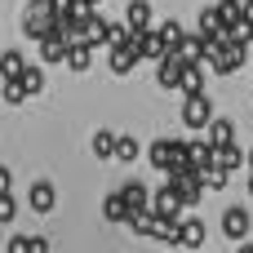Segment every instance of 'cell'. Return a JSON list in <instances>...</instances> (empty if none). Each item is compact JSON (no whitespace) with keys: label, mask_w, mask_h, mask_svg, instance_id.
Masks as SVG:
<instances>
[{"label":"cell","mask_w":253,"mask_h":253,"mask_svg":"<svg viewBox=\"0 0 253 253\" xmlns=\"http://www.w3.org/2000/svg\"><path fill=\"white\" fill-rule=\"evenodd\" d=\"M209 120H213V102H209L205 93H191V98L182 102V125H187V129H209Z\"/></svg>","instance_id":"4"},{"label":"cell","mask_w":253,"mask_h":253,"mask_svg":"<svg viewBox=\"0 0 253 253\" xmlns=\"http://www.w3.org/2000/svg\"><path fill=\"white\" fill-rule=\"evenodd\" d=\"M27 200H31V209H36V213H49V209L58 205V191H53V182H44V178H40V182H31V196H27Z\"/></svg>","instance_id":"10"},{"label":"cell","mask_w":253,"mask_h":253,"mask_svg":"<svg viewBox=\"0 0 253 253\" xmlns=\"http://www.w3.org/2000/svg\"><path fill=\"white\" fill-rule=\"evenodd\" d=\"M22 84H27V93H40V89H44V71H40V67H27V71H22Z\"/></svg>","instance_id":"31"},{"label":"cell","mask_w":253,"mask_h":253,"mask_svg":"<svg viewBox=\"0 0 253 253\" xmlns=\"http://www.w3.org/2000/svg\"><path fill=\"white\" fill-rule=\"evenodd\" d=\"M107 31H111V22H107L98 9H89V13H84V40H93V44H107Z\"/></svg>","instance_id":"16"},{"label":"cell","mask_w":253,"mask_h":253,"mask_svg":"<svg viewBox=\"0 0 253 253\" xmlns=\"http://www.w3.org/2000/svg\"><path fill=\"white\" fill-rule=\"evenodd\" d=\"M151 240H160V245H182V222L156 213V222H151Z\"/></svg>","instance_id":"7"},{"label":"cell","mask_w":253,"mask_h":253,"mask_svg":"<svg viewBox=\"0 0 253 253\" xmlns=\"http://www.w3.org/2000/svg\"><path fill=\"white\" fill-rule=\"evenodd\" d=\"M120 191H125V200H129V209H133V213H142V209H151V191H147L142 182H125Z\"/></svg>","instance_id":"18"},{"label":"cell","mask_w":253,"mask_h":253,"mask_svg":"<svg viewBox=\"0 0 253 253\" xmlns=\"http://www.w3.org/2000/svg\"><path fill=\"white\" fill-rule=\"evenodd\" d=\"M245 160H249V169H253V147H249V151H245Z\"/></svg>","instance_id":"37"},{"label":"cell","mask_w":253,"mask_h":253,"mask_svg":"<svg viewBox=\"0 0 253 253\" xmlns=\"http://www.w3.org/2000/svg\"><path fill=\"white\" fill-rule=\"evenodd\" d=\"M200 173H205V187H209V191H222V182H227V169H222V165L200 169Z\"/></svg>","instance_id":"32"},{"label":"cell","mask_w":253,"mask_h":253,"mask_svg":"<svg viewBox=\"0 0 253 253\" xmlns=\"http://www.w3.org/2000/svg\"><path fill=\"white\" fill-rule=\"evenodd\" d=\"M142 156V147H138V138H120L116 142V160H125V165H133Z\"/></svg>","instance_id":"27"},{"label":"cell","mask_w":253,"mask_h":253,"mask_svg":"<svg viewBox=\"0 0 253 253\" xmlns=\"http://www.w3.org/2000/svg\"><path fill=\"white\" fill-rule=\"evenodd\" d=\"M116 142H120V138H116L111 129H98V133H93V156H98V160H116Z\"/></svg>","instance_id":"21"},{"label":"cell","mask_w":253,"mask_h":253,"mask_svg":"<svg viewBox=\"0 0 253 253\" xmlns=\"http://www.w3.org/2000/svg\"><path fill=\"white\" fill-rule=\"evenodd\" d=\"M4 102H9V107L27 102V84H22V76H9V80H4Z\"/></svg>","instance_id":"26"},{"label":"cell","mask_w":253,"mask_h":253,"mask_svg":"<svg viewBox=\"0 0 253 253\" xmlns=\"http://www.w3.org/2000/svg\"><path fill=\"white\" fill-rule=\"evenodd\" d=\"M222 236H227V240H245V236H249V209L231 205V209L222 213Z\"/></svg>","instance_id":"6"},{"label":"cell","mask_w":253,"mask_h":253,"mask_svg":"<svg viewBox=\"0 0 253 253\" xmlns=\"http://www.w3.org/2000/svg\"><path fill=\"white\" fill-rule=\"evenodd\" d=\"M156 31H160V40H165L169 49H178V44L187 40V31H182V22H173V18H169V22H160Z\"/></svg>","instance_id":"24"},{"label":"cell","mask_w":253,"mask_h":253,"mask_svg":"<svg viewBox=\"0 0 253 253\" xmlns=\"http://www.w3.org/2000/svg\"><path fill=\"white\" fill-rule=\"evenodd\" d=\"M245 13H249V18H253V0H245Z\"/></svg>","instance_id":"36"},{"label":"cell","mask_w":253,"mask_h":253,"mask_svg":"<svg viewBox=\"0 0 253 253\" xmlns=\"http://www.w3.org/2000/svg\"><path fill=\"white\" fill-rule=\"evenodd\" d=\"M138 53L151 58V62H160V58L169 53V44L160 40V31H138Z\"/></svg>","instance_id":"12"},{"label":"cell","mask_w":253,"mask_h":253,"mask_svg":"<svg viewBox=\"0 0 253 253\" xmlns=\"http://www.w3.org/2000/svg\"><path fill=\"white\" fill-rule=\"evenodd\" d=\"M182 156H187V142H173V138H156V142L147 147V160H151L160 173H169Z\"/></svg>","instance_id":"2"},{"label":"cell","mask_w":253,"mask_h":253,"mask_svg":"<svg viewBox=\"0 0 253 253\" xmlns=\"http://www.w3.org/2000/svg\"><path fill=\"white\" fill-rule=\"evenodd\" d=\"M187 156L196 160V169H213L218 165V147L205 138V142H187Z\"/></svg>","instance_id":"17"},{"label":"cell","mask_w":253,"mask_h":253,"mask_svg":"<svg viewBox=\"0 0 253 253\" xmlns=\"http://www.w3.org/2000/svg\"><path fill=\"white\" fill-rule=\"evenodd\" d=\"M102 213H107V222H129V218H133V209H129L125 191H111V196L102 200Z\"/></svg>","instance_id":"15"},{"label":"cell","mask_w":253,"mask_h":253,"mask_svg":"<svg viewBox=\"0 0 253 253\" xmlns=\"http://www.w3.org/2000/svg\"><path fill=\"white\" fill-rule=\"evenodd\" d=\"M125 22H129L133 31H151V4H147V0H129V4H125Z\"/></svg>","instance_id":"11"},{"label":"cell","mask_w":253,"mask_h":253,"mask_svg":"<svg viewBox=\"0 0 253 253\" xmlns=\"http://www.w3.org/2000/svg\"><path fill=\"white\" fill-rule=\"evenodd\" d=\"M240 160H245V156H240V147H236V142H227V147H218V165H222L227 173H231V169H240Z\"/></svg>","instance_id":"28"},{"label":"cell","mask_w":253,"mask_h":253,"mask_svg":"<svg viewBox=\"0 0 253 253\" xmlns=\"http://www.w3.org/2000/svg\"><path fill=\"white\" fill-rule=\"evenodd\" d=\"M53 27H58V9H53V0H31V9H27V36L44 40Z\"/></svg>","instance_id":"1"},{"label":"cell","mask_w":253,"mask_h":253,"mask_svg":"<svg viewBox=\"0 0 253 253\" xmlns=\"http://www.w3.org/2000/svg\"><path fill=\"white\" fill-rule=\"evenodd\" d=\"M27 71V58H22V49H4V58H0V76L9 80V76H22Z\"/></svg>","instance_id":"23"},{"label":"cell","mask_w":253,"mask_h":253,"mask_svg":"<svg viewBox=\"0 0 253 253\" xmlns=\"http://www.w3.org/2000/svg\"><path fill=\"white\" fill-rule=\"evenodd\" d=\"M205 245V218H182V249H200Z\"/></svg>","instance_id":"19"},{"label":"cell","mask_w":253,"mask_h":253,"mask_svg":"<svg viewBox=\"0 0 253 253\" xmlns=\"http://www.w3.org/2000/svg\"><path fill=\"white\" fill-rule=\"evenodd\" d=\"M67 53H71V40H62V36L40 40V62H67Z\"/></svg>","instance_id":"13"},{"label":"cell","mask_w":253,"mask_h":253,"mask_svg":"<svg viewBox=\"0 0 253 253\" xmlns=\"http://www.w3.org/2000/svg\"><path fill=\"white\" fill-rule=\"evenodd\" d=\"M205 138H209L213 147H227V142H236V129H231V120H209Z\"/></svg>","instance_id":"20"},{"label":"cell","mask_w":253,"mask_h":253,"mask_svg":"<svg viewBox=\"0 0 253 253\" xmlns=\"http://www.w3.org/2000/svg\"><path fill=\"white\" fill-rule=\"evenodd\" d=\"M0 191H9V169L0 165Z\"/></svg>","instance_id":"35"},{"label":"cell","mask_w":253,"mask_h":253,"mask_svg":"<svg viewBox=\"0 0 253 253\" xmlns=\"http://www.w3.org/2000/svg\"><path fill=\"white\" fill-rule=\"evenodd\" d=\"M31 253H49V240L44 236H31Z\"/></svg>","instance_id":"34"},{"label":"cell","mask_w":253,"mask_h":253,"mask_svg":"<svg viewBox=\"0 0 253 253\" xmlns=\"http://www.w3.org/2000/svg\"><path fill=\"white\" fill-rule=\"evenodd\" d=\"M4 253H31V240H27V236H13V240L4 245Z\"/></svg>","instance_id":"33"},{"label":"cell","mask_w":253,"mask_h":253,"mask_svg":"<svg viewBox=\"0 0 253 253\" xmlns=\"http://www.w3.org/2000/svg\"><path fill=\"white\" fill-rule=\"evenodd\" d=\"M187 67H191V62H187L178 49H169V53L156 62V80H160L165 89H182V76H187Z\"/></svg>","instance_id":"3"},{"label":"cell","mask_w":253,"mask_h":253,"mask_svg":"<svg viewBox=\"0 0 253 253\" xmlns=\"http://www.w3.org/2000/svg\"><path fill=\"white\" fill-rule=\"evenodd\" d=\"M249 196H253V173H249Z\"/></svg>","instance_id":"39"},{"label":"cell","mask_w":253,"mask_h":253,"mask_svg":"<svg viewBox=\"0 0 253 253\" xmlns=\"http://www.w3.org/2000/svg\"><path fill=\"white\" fill-rule=\"evenodd\" d=\"M182 93H187V98H191V93H205V71H200V62L187 67V76H182Z\"/></svg>","instance_id":"25"},{"label":"cell","mask_w":253,"mask_h":253,"mask_svg":"<svg viewBox=\"0 0 253 253\" xmlns=\"http://www.w3.org/2000/svg\"><path fill=\"white\" fill-rule=\"evenodd\" d=\"M182 205H187V200L178 196V182H173V178H169V182L151 196V209H156L160 218H178V213H182Z\"/></svg>","instance_id":"5"},{"label":"cell","mask_w":253,"mask_h":253,"mask_svg":"<svg viewBox=\"0 0 253 253\" xmlns=\"http://www.w3.org/2000/svg\"><path fill=\"white\" fill-rule=\"evenodd\" d=\"M209 49H213V40H205V36H187V40L178 44V53H182L187 62H209Z\"/></svg>","instance_id":"14"},{"label":"cell","mask_w":253,"mask_h":253,"mask_svg":"<svg viewBox=\"0 0 253 253\" xmlns=\"http://www.w3.org/2000/svg\"><path fill=\"white\" fill-rule=\"evenodd\" d=\"M93 49H98L93 40H71V53H67V67H71V71H89V67H93Z\"/></svg>","instance_id":"8"},{"label":"cell","mask_w":253,"mask_h":253,"mask_svg":"<svg viewBox=\"0 0 253 253\" xmlns=\"http://www.w3.org/2000/svg\"><path fill=\"white\" fill-rule=\"evenodd\" d=\"M138 58H142V53H138V40H133V44H116V49H111V71H116V76H129Z\"/></svg>","instance_id":"9"},{"label":"cell","mask_w":253,"mask_h":253,"mask_svg":"<svg viewBox=\"0 0 253 253\" xmlns=\"http://www.w3.org/2000/svg\"><path fill=\"white\" fill-rule=\"evenodd\" d=\"M227 36H231L236 44H249V40H253V18H249V13H245V18H240V22H236V27L227 31Z\"/></svg>","instance_id":"29"},{"label":"cell","mask_w":253,"mask_h":253,"mask_svg":"<svg viewBox=\"0 0 253 253\" xmlns=\"http://www.w3.org/2000/svg\"><path fill=\"white\" fill-rule=\"evenodd\" d=\"M213 9H218V18H222V27H227V31L245 18V0H218Z\"/></svg>","instance_id":"22"},{"label":"cell","mask_w":253,"mask_h":253,"mask_svg":"<svg viewBox=\"0 0 253 253\" xmlns=\"http://www.w3.org/2000/svg\"><path fill=\"white\" fill-rule=\"evenodd\" d=\"M13 218H18V200H13L9 191H0V227H9Z\"/></svg>","instance_id":"30"},{"label":"cell","mask_w":253,"mask_h":253,"mask_svg":"<svg viewBox=\"0 0 253 253\" xmlns=\"http://www.w3.org/2000/svg\"><path fill=\"white\" fill-rule=\"evenodd\" d=\"M84 4H89V9H98V4H102V0H84Z\"/></svg>","instance_id":"38"}]
</instances>
